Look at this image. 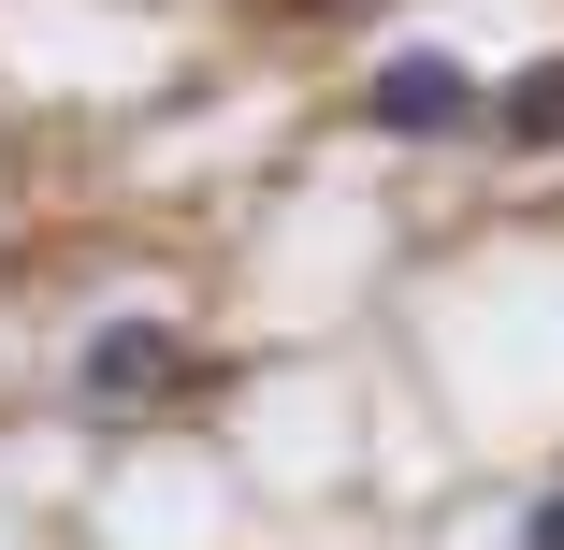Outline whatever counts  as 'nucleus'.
<instances>
[{"instance_id":"f03ea898","label":"nucleus","mask_w":564,"mask_h":550,"mask_svg":"<svg viewBox=\"0 0 564 550\" xmlns=\"http://www.w3.org/2000/svg\"><path fill=\"white\" fill-rule=\"evenodd\" d=\"M174 377H188V334H174V319H117V334H87V363H73L87 406H160Z\"/></svg>"},{"instance_id":"7ed1b4c3","label":"nucleus","mask_w":564,"mask_h":550,"mask_svg":"<svg viewBox=\"0 0 564 550\" xmlns=\"http://www.w3.org/2000/svg\"><path fill=\"white\" fill-rule=\"evenodd\" d=\"M492 131H507L521 160H550V145H564V58H535V73H507V87H492Z\"/></svg>"},{"instance_id":"20e7f679","label":"nucleus","mask_w":564,"mask_h":550,"mask_svg":"<svg viewBox=\"0 0 564 550\" xmlns=\"http://www.w3.org/2000/svg\"><path fill=\"white\" fill-rule=\"evenodd\" d=\"M521 550H564V493H535V507H521Z\"/></svg>"},{"instance_id":"f257e3e1","label":"nucleus","mask_w":564,"mask_h":550,"mask_svg":"<svg viewBox=\"0 0 564 550\" xmlns=\"http://www.w3.org/2000/svg\"><path fill=\"white\" fill-rule=\"evenodd\" d=\"M362 117H377L391 145H420V131H478V117H492V87L448 58V44H405V58L362 87Z\"/></svg>"}]
</instances>
